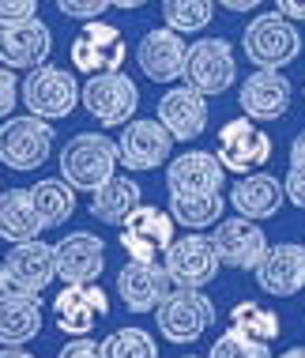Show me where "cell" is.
Masks as SVG:
<instances>
[{"instance_id":"obj_37","label":"cell","mask_w":305,"mask_h":358,"mask_svg":"<svg viewBox=\"0 0 305 358\" xmlns=\"http://www.w3.org/2000/svg\"><path fill=\"white\" fill-rule=\"evenodd\" d=\"M53 358H102V343L87 340V336H75V340L64 343Z\"/></svg>"},{"instance_id":"obj_5","label":"cell","mask_w":305,"mask_h":358,"mask_svg":"<svg viewBox=\"0 0 305 358\" xmlns=\"http://www.w3.org/2000/svg\"><path fill=\"white\" fill-rule=\"evenodd\" d=\"M80 102L98 124L113 129V124H128L132 113L140 110V87L125 72H102L83 83Z\"/></svg>"},{"instance_id":"obj_34","label":"cell","mask_w":305,"mask_h":358,"mask_svg":"<svg viewBox=\"0 0 305 358\" xmlns=\"http://www.w3.org/2000/svg\"><path fill=\"white\" fill-rule=\"evenodd\" d=\"M57 8H61V15H68V19L91 23V19H102L106 8H113V0H57Z\"/></svg>"},{"instance_id":"obj_12","label":"cell","mask_w":305,"mask_h":358,"mask_svg":"<svg viewBox=\"0 0 305 358\" xmlns=\"http://www.w3.org/2000/svg\"><path fill=\"white\" fill-rule=\"evenodd\" d=\"M185 61H188V45L185 38L170 27H155L140 38L136 45V64L151 83H174L185 76Z\"/></svg>"},{"instance_id":"obj_8","label":"cell","mask_w":305,"mask_h":358,"mask_svg":"<svg viewBox=\"0 0 305 358\" xmlns=\"http://www.w3.org/2000/svg\"><path fill=\"white\" fill-rule=\"evenodd\" d=\"M237 80V61L234 45L226 38H200L196 45H188L185 61V83L196 87L200 94H223L230 91Z\"/></svg>"},{"instance_id":"obj_6","label":"cell","mask_w":305,"mask_h":358,"mask_svg":"<svg viewBox=\"0 0 305 358\" xmlns=\"http://www.w3.org/2000/svg\"><path fill=\"white\" fill-rule=\"evenodd\" d=\"M155 313H158V332L166 336L170 343H196L215 321L211 298H207L204 290H185V287L170 290L166 302H162Z\"/></svg>"},{"instance_id":"obj_31","label":"cell","mask_w":305,"mask_h":358,"mask_svg":"<svg viewBox=\"0 0 305 358\" xmlns=\"http://www.w3.org/2000/svg\"><path fill=\"white\" fill-rule=\"evenodd\" d=\"M215 0H162V19L177 34H196L211 23Z\"/></svg>"},{"instance_id":"obj_1","label":"cell","mask_w":305,"mask_h":358,"mask_svg":"<svg viewBox=\"0 0 305 358\" xmlns=\"http://www.w3.org/2000/svg\"><path fill=\"white\" fill-rule=\"evenodd\" d=\"M117 140L102 136V132H80L61 151V178L75 192H94L117 173Z\"/></svg>"},{"instance_id":"obj_35","label":"cell","mask_w":305,"mask_h":358,"mask_svg":"<svg viewBox=\"0 0 305 358\" xmlns=\"http://www.w3.org/2000/svg\"><path fill=\"white\" fill-rule=\"evenodd\" d=\"M38 4H42V0H0V23H27V19H38Z\"/></svg>"},{"instance_id":"obj_45","label":"cell","mask_w":305,"mask_h":358,"mask_svg":"<svg viewBox=\"0 0 305 358\" xmlns=\"http://www.w3.org/2000/svg\"><path fill=\"white\" fill-rule=\"evenodd\" d=\"M279 358H305V347H290V351H283Z\"/></svg>"},{"instance_id":"obj_24","label":"cell","mask_w":305,"mask_h":358,"mask_svg":"<svg viewBox=\"0 0 305 358\" xmlns=\"http://www.w3.org/2000/svg\"><path fill=\"white\" fill-rule=\"evenodd\" d=\"M283 200H287V189H283L279 178H271V173H241V178L234 181L230 189V204L237 208V215L260 222V219H271L279 215Z\"/></svg>"},{"instance_id":"obj_20","label":"cell","mask_w":305,"mask_h":358,"mask_svg":"<svg viewBox=\"0 0 305 358\" xmlns=\"http://www.w3.org/2000/svg\"><path fill=\"white\" fill-rule=\"evenodd\" d=\"M256 283H260L264 294L275 298H290L305 290V245L298 241H279V245H268L264 260L256 264Z\"/></svg>"},{"instance_id":"obj_44","label":"cell","mask_w":305,"mask_h":358,"mask_svg":"<svg viewBox=\"0 0 305 358\" xmlns=\"http://www.w3.org/2000/svg\"><path fill=\"white\" fill-rule=\"evenodd\" d=\"M12 290V283H8V272H4V264H0V294H8Z\"/></svg>"},{"instance_id":"obj_29","label":"cell","mask_w":305,"mask_h":358,"mask_svg":"<svg viewBox=\"0 0 305 358\" xmlns=\"http://www.w3.org/2000/svg\"><path fill=\"white\" fill-rule=\"evenodd\" d=\"M230 332L245 336V340H253L260 347H271L275 340H279L283 324H279V313L264 309L260 302H237L230 309Z\"/></svg>"},{"instance_id":"obj_19","label":"cell","mask_w":305,"mask_h":358,"mask_svg":"<svg viewBox=\"0 0 305 358\" xmlns=\"http://www.w3.org/2000/svg\"><path fill=\"white\" fill-rule=\"evenodd\" d=\"M57 328L68 336H87L94 328V317L110 313V298L98 283H64V290L53 298Z\"/></svg>"},{"instance_id":"obj_25","label":"cell","mask_w":305,"mask_h":358,"mask_svg":"<svg viewBox=\"0 0 305 358\" xmlns=\"http://www.w3.org/2000/svg\"><path fill=\"white\" fill-rule=\"evenodd\" d=\"M42 332V298L27 290L0 294V347H23Z\"/></svg>"},{"instance_id":"obj_7","label":"cell","mask_w":305,"mask_h":358,"mask_svg":"<svg viewBox=\"0 0 305 358\" xmlns=\"http://www.w3.org/2000/svg\"><path fill=\"white\" fill-rule=\"evenodd\" d=\"M215 155L226 170L234 173H256L271 159V136L253 117H234L218 129Z\"/></svg>"},{"instance_id":"obj_21","label":"cell","mask_w":305,"mask_h":358,"mask_svg":"<svg viewBox=\"0 0 305 358\" xmlns=\"http://www.w3.org/2000/svg\"><path fill=\"white\" fill-rule=\"evenodd\" d=\"M4 272H8V283L15 290H27V294H38L45 290L57 279V257H53V245L45 241H19L12 245V253L4 257Z\"/></svg>"},{"instance_id":"obj_15","label":"cell","mask_w":305,"mask_h":358,"mask_svg":"<svg viewBox=\"0 0 305 358\" xmlns=\"http://www.w3.org/2000/svg\"><path fill=\"white\" fill-rule=\"evenodd\" d=\"M57 257V279L64 283H98L102 268H106V241L91 230H75L64 234L53 245Z\"/></svg>"},{"instance_id":"obj_16","label":"cell","mask_w":305,"mask_h":358,"mask_svg":"<svg viewBox=\"0 0 305 358\" xmlns=\"http://www.w3.org/2000/svg\"><path fill=\"white\" fill-rule=\"evenodd\" d=\"M215 253L226 268H241V272H256V264L268 253V238L264 230L256 227L253 219L245 215H234V219H223L215 227Z\"/></svg>"},{"instance_id":"obj_26","label":"cell","mask_w":305,"mask_h":358,"mask_svg":"<svg viewBox=\"0 0 305 358\" xmlns=\"http://www.w3.org/2000/svg\"><path fill=\"white\" fill-rule=\"evenodd\" d=\"M45 230L42 215L34 208L31 189H8L0 192V238L19 245V241H34Z\"/></svg>"},{"instance_id":"obj_33","label":"cell","mask_w":305,"mask_h":358,"mask_svg":"<svg viewBox=\"0 0 305 358\" xmlns=\"http://www.w3.org/2000/svg\"><path fill=\"white\" fill-rule=\"evenodd\" d=\"M207 358H271V347H260V343H253V340H245V336L226 328L215 340V347L207 351Z\"/></svg>"},{"instance_id":"obj_11","label":"cell","mask_w":305,"mask_h":358,"mask_svg":"<svg viewBox=\"0 0 305 358\" xmlns=\"http://www.w3.org/2000/svg\"><path fill=\"white\" fill-rule=\"evenodd\" d=\"M174 245V215L162 208L140 204L132 215L121 222V249L132 260H155L158 253Z\"/></svg>"},{"instance_id":"obj_39","label":"cell","mask_w":305,"mask_h":358,"mask_svg":"<svg viewBox=\"0 0 305 358\" xmlns=\"http://www.w3.org/2000/svg\"><path fill=\"white\" fill-rule=\"evenodd\" d=\"M275 12L287 15L290 23L294 19H305V0H275Z\"/></svg>"},{"instance_id":"obj_4","label":"cell","mask_w":305,"mask_h":358,"mask_svg":"<svg viewBox=\"0 0 305 358\" xmlns=\"http://www.w3.org/2000/svg\"><path fill=\"white\" fill-rule=\"evenodd\" d=\"M19 99H23V106L34 117L61 121L80 102V83H75L72 72L57 69V64H38V69L27 72L23 87H19Z\"/></svg>"},{"instance_id":"obj_28","label":"cell","mask_w":305,"mask_h":358,"mask_svg":"<svg viewBox=\"0 0 305 358\" xmlns=\"http://www.w3.org/2000/svg\"><path fill=\"white\" fill-rule=\"evenodd\" d=\"M223 192H170V215L174 222H181L185 230H204L215 227L223 215Z\"/></svg>"},{"instance_id":"obj_32","label":"cell","mask_w":305,"mask_h":358,"mask_svg":"<svg viewBox=\"0 0 305 358\" xmlns=\"http://www.w3.org/2000/svg\"><path fill=\"white\" fill-rule=\"evenodd\" d=\"M102 358H158V351L144 328H117L102 343Z\"/></svg>"},{"instance_id":"obj_13","label":"cell","mask_w":305,"mask_h":358,"mask_svg":"<svg viewBox=\"0 0 305 358\" xmlns=\"http://www.w3.org/2000/svg\"><path fill=\"white\" fill-rule=\"evenodd\" d=\"M170 151H174V136L166 132L162 121L151 117L128 121L117 140V155L125 170H158L162 162H170Z\"/></svg>"},{"instance_id":"obj_10","label":"cell","mask_w":305,"mask_h":358,"mask_svg":"<svg viewBox=\"0 0 305 358\" xmlns=\"http://www.w3.org/2000/svg\"><path fill=\"white\" fill-rule=\"evenodd\" d=\"M72 64L83 76H102V72H121L125 64V34L113 23L91 19L83 23V31L72 38Z\"/></svg>"},{"instance_id":"obj_2","label":"cell","mask_w":305,"mask_h":358,"mask_svg":"<svg viewBox=\"0 0 305 358\" xmlns=\"http://www.w3.org/2000/svg\"><path fill=\"white\" fill-rule=\"evenodd\" d=\"M241 45H245V57L256 64V69H287V64L298 61L302 53V34L298 27L290 23L287 15L279 12H264L256 15L241 34Z\"/></svg>"},{"instance_id":"obj_30","label":"cell","mask_w":305,"mask_h":358,"mask_svg":"<svg viewBox=\"0 0 305 358\" xmlns=\"http://www.w3.org/2000/svg\"><path fill=\"white\" fill-rule=\"evenodd\" d=\"M31 196H34V208H38V215H42L45 230H50V227H64V222L72 219V211H75V189L64 178L38 181V185L31 189Z\"/></svg>"},{"instance_id":"obj_38","label":"cell","mask_w":305,"mask_h":358,"mask_svg":"<svg viewBox=\"0 0 305 358\" xmlns=\"http://www.w3.org/2000/svg\"><path fill=\"white\" fill-rule=\"evenodd\" d=\"M283 189H287V200H290L294 208H305V170L302 166H290Z\"/></svg>"},{"instance_id":"obj_47","label":"cell","mask_w":305,"mask_h":358,"mask_svg":"<svg viewBox=\"0 0 305 358\" xmlns=\"http://www.w3.org/2000/svg\"><path fill=\"white\" fill-rule=\"evenodd\" d=\"M0 192H4V189H0Z\"/></svg>"},{"instance_id":"obj_22","label":"cell","mask_w":305,"mask_h":358,"mask_svg":"<svg viewBox=\"0 0 305 358\" xmlns=\"http://www.w3.org/2000/svg\"><path fill=\"white\" fill-rule=\"evenodd\" d=\"M158 121L166 124V132L174 140H196L207 129V94H200L196 87H170L158 99Z\"/></svg>"},{"instance_id":"obj_36","label":"cell","mask_w":305,"mask_h":358,"mask_svg":"<svg viewBox=\"0 0 305 358\" xmlns=\"http://www.w3.org/2000/svg\"><path fill=\"white\" fill-rule=\"evenodd\" d=\"M15 102H19V80H15L12 69H4V64H0V121L15 110Z\"/></svg>"},{"instance_id":"obj_23","label":"cell","mask_w":305,"mask_h":358,"mask_svg":"<svg viewBox=\"0 0 305 358\" xmlns=\"http://www.w3.org/2000/svg\"><path fill=\"white\" fill-rule=\"evenodd\" d=\"M226 166L211 151H185L170 159L166 166V189L170 192H223Z\"/></svg>"},{"instance_id":"obj_43","label":"cell","mask_w":305,"mask_h":358,"mask_svg":"<svg viewBox=\"0 0 305 358\" xmlns=\"http://www.w3.org/2000/svg\"><path fill=\"white\" fill-rule=\"evenodd\" d=\"M0 358H34L31 351H19V347H8V351H0Z\"/></svg>"},{"instance_id":"obj_17","label":"cell","mask_w":305,"mask_h":358,"mask_svg":"<svg viewBox=\"0 0 305 358\" xmlns=\"http://www.w3.org/2000/svg\"><path fill=\"white\" fill-rule=\"evenodd\" d=\"M290 99H294V87L279 69H256L237 91V106L253 121H279L290 110Z\"/></svg>"},{"instance_id":"obj_9","label":"cell","mask_w":305,"mask_h":358,"mask_svg":"<svg viewBox=\"0 0 305 358\" xmlns=\"http://www.w3.org/2000/svg\"><path fill=\"white\" fill-rule=\"evenodd\" d=\"M218 253H215V241L204 234H185L174 238V245L166 249V272L174 279V287L185 290H204L207 283H215L218 275Z\"/></svg>"},{"instance_id":"obj_40","label":"cell","mask_w":305,"mask_h":358,"mask_svg":"<svg viewBox=\"0 0 305 358\" xmlns=\"http://www.w3.org/2000/svg\"><path fill=\"white\" fill-rule=\"evenodd\" d=\"M290 166H302L305 170V132H298L290 143Z\"/></svg>"},{"instance_id":"obj_18","label":"cell","mask_w":305,"mask_h":358,"mask_svg":"<svg viewBox=\"0 0 305 358\" xmlns=\"http://www.w3.org/2000/svg\"><path fill=\"white\" fill-rule=\"evenodd\" d=\"M174 290V279L155 260H128L117 275V294L132 313H151L166 302V294Z\"/></svg>"},{"instance_id":"obj_27","label":"cell","mask_w":305,"mask_h":358,"mask_svg":"<svg viewBox=\"0 0 305 358\" xmlns=\"http://www.w3.org/2000/svg\"><path fill=\"white\" fill-rule=\"evenodd\" d=\"M140 196H144V192H140L136 181H132V178H117V173H113L106 185L91 192V215L98 222H106V227H121L132 211L144 204Z\"/></svg>"},{"instance_id":"obj_14","label":"cell","mask_w":305,"mask_h":358,"mask_svg":"<svg viewBox=\"0 0 305 358\" xmlns=\"http://www.w3.org/2000/svg\"><path fill=\"white\" fill-rule=\"evenodd\" d=\"M53 53V31L42 19H27V23H0V64L4 69H38Z\"/></svg>"},{"instance_id":"obj_46","label":"cell","mask_w":305,"mask_h":358,"mask_svg":"<svg viewBox=\"0 0 305 358\" xmlns=\"http://www.w3.org/2000/svg\"><path fill=\"white\" fill-rule=\"evenodd\" d=\"M185 358H196V355H185Z\"/></svg>"},{"instance_id":"obj_3","label":"cell","mask_w":305,"mask_h":358,"mask_svg":"<svg viewBox=\"0 0 305 358\" xmlns=\"http://www.w3.org/2000/svg\"><path fill=\"white\" fill-rule=\"evenodd\" d=\"M53 124L27 113V117H4L0 124V162L15 173H31L53 155Z\"/></svg>"},{"instance_id":"obj_42","label":"cell","mask_w":305,"mask_h":358,"mask_svg":"<svg viewBox=\"0 0 305 358\" xmlns=\"http://www.w3.org/2000/svg\"><path fill=\"white\" fill-rule=\"evenodd\" d=\"M144 4H151V0H113V8H121V12H136Z\"/></svg>"},{"instance_id":"obj_41","label":"cell","mask_w":305,"mask_h":358,"mask_svg":"<svg viewBox=\"0 0 305 358\" xmlns=\"http://www.w3.org/2000/svg\"><path fill=\"white\" fill-rule=\"evenodd\" d=\"M215 4H223L226 12H253V8L264 4V0H215Z\"/></svg>"}]
</instances>
